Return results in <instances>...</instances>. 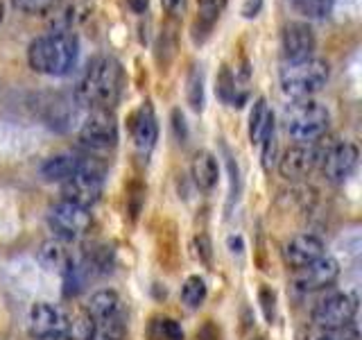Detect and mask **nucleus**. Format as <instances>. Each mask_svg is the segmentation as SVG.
<instances>
[{"mask_svg":"<svg viewBox=\"0 0 362 340\" xmlns=\"http://www.w3.org/2000/svg\"><path fill=\"white\" fill-rule=\"evenodd\" d=\"M105 175H107V166L100 159L84 154L77 173L62 181V200L73 202L77 207L90 209L93 204L100 202L102 188H105Z\"/></svg>","mask_w":362,"mask_h":340,"instance_id":"nucleus-4","label":"nucleus"},{"mask_svg":"<svg viewBox=\"0 0 362 340\" xmlns=\"http://www.w3.org/2000/svg\"><path fill=\"white\" fill-rule=\"evenodd\" d=\"M161 5L165 7L168 14L179 16V14H184V9H186V0H161Z\"/></svg>","mask_w":362,"mask_h":340,"instance_id":"nucleus-37","label":"nucleus"},{"mask_svg":"<svg viewBox=\"0 0 362 340\" xmlns=\"http://www.w3.org/2000/svg\"><path fill=\"white\" fill-rule=\"evenodd\" d=\"M317 39L308 23L290 21L281 30V52L286 62H303L315 57Z\"/></svg>","mask_w":362,"mask_h":340,"instance_id":"nucleus-12","label":"nucleus"},{"mask_svg":"<svg viewBox=\"0 0 362 340\" xmlns=\"http://www.w3.org/2000/svg\"><path fill=\"white\" fill-rule=\"evenodd\" d=\"M286 132L297 143H317L324 139V134L331 128V111L322 102L303 98L294 102L283 113Z\"/></svg>","mask_w":362,"mask_h":340,"instance_id":"nucleus-3","label":"nucleus"},{"mask_svg":"<svg viewBox=\"0 0 362 340\" xmlns=\"http://www.w3.org/2000/svg\"><path fill=\"white\" fill-rule=\"evenodd\" d=\"M324 241L315 234H297L283 247V259L292 270H301L305 266H310L313 261L324 256Z\"/></svg>","mask_w":362,"mask_h":340,"instance_id":"nucleus-16","label":"nucleus"},{"mask_svg":"<svg viewBox=\"0 0 362 340\" xmlns=\"http://www.w3.org/2000/svg\"><path fill=\"white\" fill-rule=\"evenodd\" d=\"M324 154L326 152L317 143H297L283 152L279 162V173L288 181H301L313 175V170L322 164Z\"/></svg>","mask_w":362,"mask_h":340,"instance_id":"nucleus-10","label":"nucleus"},{"mask_svg":"<svg viewBox=\"0 0 362 340\" xmlns=\"http://www.w3.org/2000/svg\"><path fill=\"white\" fill-rule=\"evenodd\" d=\"M204 300H206V281L197 275L188 277L184 286H181V302L190 306V309H199Z\"/></svg>","mask_w":362,"mask_h":340,"instance_id":"nucleus-26","label":"nucleus"},{"mask_svg":"<svg viewBox=\"0 0 362 340\" xmlns=\"http://www.w3.org/2000/svg\"><path fill=\"white\" fill-rule=\"evenodd\" d=\"M249 79H252V71H249L247 62L238 66L224 64L218 73V79H215V94L220 96L224 105L245 107L249 98Z\"/></svg>","mask_w":362,"mask_h":340,"instance_id":"nucleus-11","label":"nucleus"},{"mask_svg":"<svg viewBox=\"0 0 362 340\" xmlns=\"http://www.w3.org/2000/svg\"><path fill=\"white\" fill-rule=\"evenodd\" d=\"M90 225H93V218H90V209L77 207V204L68 202V200H59L54 202L48 209V227L54 234V238L59 241H77L79 236H84Z\"/></svg>","mask_w":362,"mask_h":340,"instance_id":"nucleus-6","label":"nucleus"},{"mask_svg":"<svg viewBox=\"0 0 362 340\" xmlns=\"http://www.w3.org/2000/svg\"><path fill=\"white\" fill-rule=\"evenodd\" d=\"M173 128L177 132V139L184 143L186 141V136H188V130H186V120H184V113H181L179 109L173 111Z\"/></svg>","mask_w":362,"mask_h":340,"instance_id":"nucleus-34","label":"nucleus"},{"mask_svg":"<svg viewBox=\"0 0 362 340\" xmlns=\"http://www.w3.org/2000/svg\"><path fill=\"white\" fill-rule=\"evenodd\" d=\"M260 7H263V0H245L243 3V16L245 18H256L258 16V11H260Z\"/></svg>","mask_w":362,"mask_h":340,"instance_id":"nucleus-36","label":"nucleus"},{"mask_svg":"<svg viewBox=\"0 0 362 340\" xmlns=\"http://www.w3.org/2000/svg\"><path fill=\"white\" fill-rule=\"evenodd\" d=\"M68 329V315L59 306L48 302L32 304L28 313V334L32 340H64Z\"/></svg>","mask_w":362,"mask_h":340,"instance_id":"nucleus-9","label":"nucleus"},{"mask_svg":"<svg viewBox=\"0 0 362 340\" xmlns=\"http://www.w3.org/2000/svg\"><path fill=\"white\" fill-rule=\"evenodd\" d=\"M93 334H95V322L86 311H79L73 317H68V329H66L68 340H93Z\"/></svg>","mask_w":362,"mask_h":340,"instance_id":"nucleus-24","label":"nucleus"},{"mask_svg":"<svg viewBox=\"0 0 362 340\" xmlns=\"http://www.w3.org/2000/svg\"><path fill=\"white\" fill-rule=\"evenodd\" d=\"M313 340H335V334L333 332H326V329H324V332H320Z\"/></svg>","mask_w":362,"mask_h":340,"instance_id":"nucleus-39","label":"nucleus"},{"mask_svg":"<svg viewBox=\"0 0 362 340\" xmlns=\"http://www.w3.org/2000/svg\"><path fill=\"white\" fill-rule=\"evenodd\" d=\"M16 9H21L23 14H45L57 0H11Z\"/></svg>","mask_w":362,"mask_h":340,"instance_id":"nucleus-29","label":"nucleus"},{"mask_svg":"<svg viewBox=\"0 0 362 340\" xmlns=\"http://www.w3.org/2000/svg\"><path fill=\"white\" fill-rule=\"evenodd\" d=\"M186 100L192 111L204 109V71L197 64H192L186 75Z\"/></svg>","mask_w":362,"mask_h":340,"instance_id":"nucleus-23","label":"nucleus"},{"mask_svg":"<svg viewBox=\"0 0 362 340\" xmlns=\"http://www.w3.org/2000/svg\"><path fill=\"white\" fill-rule=\"evenodd\" d=\"M122 84L124 71L116 57H95L93 62H88L75 86V102L88 109H111L122 94Z\"/></svg>","mask_w":362,"mask_h":340,"instance_id":"nucleus-1","label":"nucleus"},{"mask_svg":"<svg viewBox=\"0 0 362 340\" xmlns=\"http://www.w3.org/2000/svg\"><path fill=\"white\" fill-rule=\"evenodd\" d=\"M260 304H263L265 317L272 322L274 320V293H272L269 288H260Z\"/></svg>","mask_w":362,"mask_h":340,"instance_id":"nucleus-33","label":"nucleus"},{"mask_svg":"<svg viewBox=\"0 0 362 340\" xmlns=\"http://www.w3.org/2000/svg\"><path fill=\"white\" fill-rule=\"evenodd\" d=\"M37 259L45 270L57 272V275H62V277L66 275V272H71L73 266L77 264V259L73 256L71 249H68V243L59 241V238H50V241H45L39 247Z\"/></svg>","mask_w":362,"mask_h":340,"instance_id":"nucleus-18","label":"nucleus"},{"mask_svg":"<svg viewBox=\"0 0 362 340\" xmlns=\"http://www.w3.org/2000/svg\"><path fill=\"white\" fill-rule=\"evenodd\" d=\"M79 39L75 32H45L28 45V64L34 73L66 77L75 71L79 60Z\"/></svg>","mask_w":362,"mask_h":340,"instance_id":"nucleus-2","label":"nucleus"},{"mask_svg":"<svg viewBox=\"0 0 362 340\" xmlns=\"http://www.w3.org/2000/svg\"><path fill=\"white\" fill-rule=\"evenodd\" d=\"M335 334V340H360V332H358V324L356 322H351L342 329H337Z\"/></svg>","mask_w":362,"mask_h":340,"instance_id":"nucleus-35","label":"nucleus"},{"mask_svg":"<svg viewBox=\"0 0 362 340\" xmlns=\"http://www.w3.org/2000/svg\"><path fill=\"white\" fill-rule=\"evenodd\" d=\"M132 139H134V145L139 147V152H145V154L156 145L158 123H156V113L150 102H143L139 111L132 116Z\"/></svg>","mask_w":362,"mask_h":340,"instance_id":"nucleus-17","label":"nucleus"},{"mask_svg":"<svg viewBox=\"0 0 362 340\" xmlns=\"http://www.w3.org/2000/svg\"><path fill=\"white\" fill-rule=\"evenodd\" d=\"M93 3L90 0H57L45 11V21L52 32H73L90 18Z\"/></svg>","mask_w":362,"mask_h":340,"instance_id":"nucleus-14","label":"nucleus"},{"mask_svg":"<svg viewBox=\"0 0 362 340\" xmlns=\"http://www.w3.org/2000/svg\"><path fill=\"white\" fill-rule=\"evenodd\" d=\"M260 145H263V168L269 170L272 164H274L276 159V136H274V130H272L263 141H260Z\"/></svg>","mask_w":362,"mask_h":340,"instance_id":"nucleus-31","label":"nucleus"},{"mask_svg":"<svg viewBox=\"0 0 362 340\" xmlns=\"http://www.w3.org/2000/svg\"><path fill=\"white\" fill-rule=\"evenodd\" d=\"M274 130V113H272L267 100L260 96L256 98L252 113H249V141L260 145V141Z\"/></svg>","mask_w":362,"mask_h":340,"instance_id":"nucleus-22","label":"nucleus"},{"mask_svg":"<svg viewBox=\"0 0 362 340\" xmlns=\"http://www.w3.org/2000/svg\"><path fill=\"white\" fill-rule=\"evenodd\" d=\"M5 21V5H3V0H0V23Z\"/></svg>","mask_w":362,"mask_h":340,"instance_id":"nucleus-40","label":"nucleus"},{"mask_svg":"<svg viewBox=\"0 0 362 340\" xmlns=\"http://www.w3.org/2000/svg\"><path fill=\"white\" fill-rule=\"evenodd\" d=\"M339 277V264L333 256H320L317 261H313L310 266H305L301 270H297L292 283L294 288L301 293H310V290H322L333 286Z\"/></svg>","mask_w":362,"mask_h":340,"instance_id":"nucleus-15","label":"nucleus"},{"mask_svg":"<svg viewBox=\"0 0 362 340\" xmlns=\"http://www.w3.org/2000/svg\"><path fill=\"white\" fill-rule=\"evenodd\" d=\"M84 311L93 317V322H100V320H109V317L124 315V306H122V300L116 290L105 288V290H98L90 295Z\"/></svg>","mask_w":362,"mask_h":340,"instance_id":"nucleus-20","label":"nucleus"},{"mask_svg":"<svg viewBox=\"0 0 362 340\" xmlns=\"http://www.w3.org/2000/svg\"><path fill=\"white\" fill-rule=\"evenodd\" d=\"M358 159H360V152H358L356 143L339 141V143L331 145L322 159L324 177L331 181V184H344V181L356 173Z\"/></svg>","mask_w":362,"mask_h":340,"instance_id":"nucleus-13","label":"nucleus"},{"mask_svg":"<svg viewBox=\"0 0 362 340\" xmlns=\"http://www.w3.org/2000/svg\"><path fill=\"white\" fill-rule=\"evenodd\" d=\"M226 7V0H197V26L204 32V37L211 32L215 21L220 18L222 9Z\"/></svg>","mask_w":362,"mask_h":340,"instance_id":"nucleus-25","label":"nucleus"},{"mask_svg":"<svg viewBox=\"0 0 362 340\" xmlns=\"http://www.w3.org/2000/svg\"><path fill=\"white\" fill-rule=\"evenodd\" d=\"M127 5L134 14H145L147 7H150V0H127Z\"/></svg>","mask_w":362,"mask_h":340,"instance_id":"nucleus-38","label":"nucleus"},{"mask_svg":"<svg viewBox=\"0 0 362 340\" xmlns=\"http://www.w3.org/2000/svg\"><path fill=\"white\" fill-rule=\"evenodd\" d=\"M258 340H265V338H258Z\"/></svg>","mask_w":362,"mask_h":340,"instance_id":"nucleus-41","label":"nucleus"},{"mask_svg":"<svg viewBox=\"0 0 362 340\" xmlns=\"http://www.w3.org/2000/svg\"><path fill=\"white\" fill-rule=\"evenodd\" d=\"M335 0H294V9L310 21H324L331 16Z\"/></svg>","mask_w":362,"mask_h":340,"instance_id":"nucleus-27","label":"nucleus"},{"mask_svg":"<svg viewBox=\"0 0 362 340\" xmlns=\"http://www.w3.org/2000/svg\"><path fill=\"white\" fill-rule=\"evenodd\" d=\"M328 75H331V66L324 60L310 57V60H303V62H286V66L281 68L279 79H281L283 94L290 98L303 100L317 94L322 86H326Z\"/></svg>","mask_w":362,"mask_h":340,"instance_id":"nucleus-5","label":"nucleus"},{"mask_svg":"<svg viewBox=\"0 0 362 340\" xmlns=\"http://www.w3.org/2000/svg\"><path fill=\"white\" fill-rule=\"evenodd\" d=\"M158 332H161V338L165 340H184V329L177 320L173 317H163V320H158Z\"/></svg>","mask_w":362,"mask_h":340,"instance_id":"nucleus-30","label":"nucleus"},{"mask_svg":"<svg viewBox=\"0 0 362 340\" xmlns=\"http://www.w3.org/2000/svg\"><path fill=\"white\" fill-rule=\"evenodd\" d=\"M358 313V298L349 293H333L324 298L313 309V322L326 332H337L356 320Z\"/></svg>","mask_w":362,"mask_h":340,"instance_id":"nucleus-8","label":"nucleus"},{"mask_svg":"<svg viewBox=\"0 0 362 340\" xmlns=\"http://www.w3.org/2000/svg\"><path fill=\"white\" fill-rule=\"evenodd\" d=\"M190 175L195 186L204 193H211L220 181V164L209 150H199L190 164Z\"/></svg>","mask_w":362,"mask_h":340,"instance_id":"nucleus-19","label":"nucleus"},{"mask_svg":"<svg viewBox=\"0 0 362 340\" xmlns=\"http://www.w3.org/2000/svg\"><path fill=\"white\" fill-rule=\"evenodd\" d=\"M79 141L93 152H105L118 143V120L111 109H90L79 128Z\"/></svg>","mask_w":362,"mask_h":340,"instance_id":"nucleus-7","label":"nucleus"},{"mask_svg":"<svg viewBox=\"0 0 362 340\" xmlns=\"http://www.w3.org/2000/svg\"><path fill=\"white\" fill-rule=\"evenodd\" d=\"M79 164H82V154H75V152H59V154H52L43 162L41 166V177L45 181H66L68 177H73Z\"/></svg>","mask_w":362,"mask_h":340,"instance_id":"nucleus-21","label":"nucleus"},{"mask_svg":"<svg viewBox=\"0 0 362 340\" xmlns=\"http://www.w3.org/2000/svg\"><path fill=\"white\" fill-rule=\"evenodd\" d=\"M195 245H197V254H199V259H202L206 266H211V261H213V247H211L209 236H206V234H199V236L195 238Z\"/></svg>","mask_w":362,"mask_h":340,"instance_id":"nucleus-32","label":"nucleus"},{"mask_svg":"<svg viewBox=\"0 0 362 340\" xmlns=\"http://www.w3.org/2000/svg\"><path fill=\"white\" fill-rule=\"evenodd\" d=\"M124 334H127V322H124V315H118L95 322L93 340H122Z\"/></svg>","mask_w":362,"mask_h":340,"instance_id":"nucleus-28","label":"nucleus"}]
</instances>
